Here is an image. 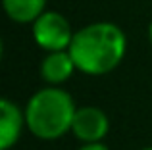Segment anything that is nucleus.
I'll return each mask as SVG.
<instances>
[{"mask_svg": "<svg viewBox=\"0 0 152 150\" xmlns=\"http://www.w3.org/2000/svg\"><path fill=\"white\" fill-rule=\"evenodd\" d=\"M67 50L81 73L104 75L121 64L127 50V37L115 23L96 21L79 29Z\"/></svg>", "mask_w": 152, "mask_h": 150, "instance_id": "obj_1", "label": "nucleus"}, {"mask_svg": "<svg viewBox=\"0 0 152 150\" xmlns=\"http://www.w3.org/2000/svg\"><path fill=\"white\" fill-rule=\"evenodd\" d=\"M77 112L73 98L58 87H46L31 96L25 106V125L35 137L54 141L71 131Z\"/></svg>", "mask_w": 152, "mask_h": 150, "instance_id": "obj_2", "label": "nucleus"}, {"mask_svg": "<svg viewBox=\"0 0 152 150\" xmlns=\"http://www.w3.org/2000/svg\"><path fill=\"white\" fill-rule=\"evenodd\" d=\"M71 25L60 12L45 10L33 21V39L42 50L54 52V50H67L73 41Z\"/></svg>", "mask_w": 152, "mask_h": 150, "instance_id": "obj_3", "label": "nucleus"}, {"mask_svg": "<svg viewBox=\"0 0 152 150\" xmlns=\"http://www.w3.org/2000/svg\"><path fill=\"white\" fill-rule=\"evenodd\" d=\"M108 129H110V121L100 108H94V106L77 108L73 116V123H71V133L79 141L98 143L108 135Z\"/></svg>", "mask_w": 152, "mask_h": 150, "instance_id": "obj_4", "label": "nucleus"}, {"mask_svg": "<svg viewBox=\"0 0 152 150\" xmlns=\"http://www.w3.org/2000/svg\"><path fill=\"white\" fill-rule=\"evenodd\" d=\"M25 123V112L18 108L12 100H0V150H10L21 137Z\"/></svg>", "mask_w": 152, "mask_h": 150, "instance_id": "obj_5", "label": "nucleus"}, {"mask_svg": "<svg viewBox=\"0 0 152 150\" xmlns=\"http://www.w3.org/2000/svg\"><path fill=\"white\" fill-rule=\"evenodd\" d=\"M77 69L69 50H54L48 52L41 62V77L50 85H60L67 81Z\"/></svg>", "mask_w": 152, "mask_h": 150, "instance_id": "obj_6", "label": "nucleus"}, {"mask_svg": "<svg viewBox=\"0 0 152 150\" xmlns=\"http://www.w3.org/2000/svg\"><path fill=\"white\" fill-rule=\"evenodd\" d=\"M6 15L15 23H33L46 10V0H2Z\"/></svg>", "mask_w": 152, "mask_h": 150, "instance_id": "obj_7", "label": "nucleus"}, {"mask_svg": "<svg viewBox=\"0 0 152 150\" xmlns=\"http://www.w3.org/2000/svg\"><path fill=\"white\" fill-rule=\"evenodd\" d=\"M79 150H110V148H108L106 144H102L100 141H98V143H85Z\"/></svg>", "mask_w": 152, "mask_h": 150, "instance_id": "obj_8", "label": "nucleus"}, {"mask_svg": "<svg viewBox=\"0 0 152 150\" xmlns=\"http://www.w3.org/2000/svg\"><path fill=\"white\" fill-rule=\"evenodd\" d=\"M148 39H150V44H152V21H150V25H148Z\"/></svg>", "mask_w": 152, "mask_h": 150, "instance_id": "obj_9", "label": "nucleus"}, {"mask_svg": "<svg viewBox=\"0 0 152 150\" xmlns=\"http://www.w3.org/2000/svg\"><path fill=\"white\" fill-rule=\"evenodd\" d=\"M142 150H152V146H148V148H142Z\"/></svg>", "mask_w": 152, "mask_h": 150, "instance_id": "obj_10", "label": "nucleus"}]
</instances>
